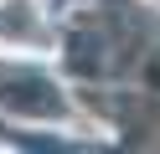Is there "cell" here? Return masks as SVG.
Listing matches in <instances>:
<instances>
[{
	"label": "cell",
	"instance_id": "6da1fadb",
	"mask_svg": "<svg viewBox=\"0 0 160 154\" xmlns=\"http://www.w3.org/2000/svg\"><path fill=\"white\" fill-rule=\"evenodd\" d=\"M0 103L5 108H21V113H42V118H52L62 103H57V92L47 87V82L36 77H21V82H0Z\"/></svg>",
	"mask_w": 160,
	"mask_h": 154
}]
</instances>
